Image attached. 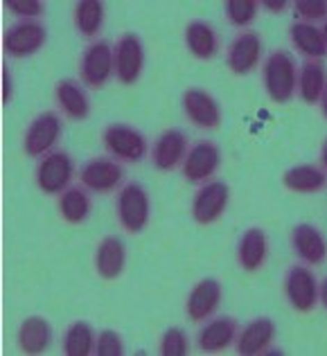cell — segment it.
<instances>
[{
	"label": "cell",
	"mask_w": 327,
	"mask_h": 356,
	"mask_svg": "<svg viewBox=\"0 0 327 356\" xmlns=\"http://www.w3.org/2000/svg\"><path fill=\"white\" fill-rule=\"evenodd\" d=\"M262 81H264V90L271 102L276 104L292 102L298 90V68L292 54L285 50L271 52L262 68Z\"/></svg>",
	"instance_id": "obj_1"
},
{
	"label": "cell",
	"mask_w": 327,
	"mask_h": 356,
	"mask_svg": "<svg viewBox=\"0 0 327 356\" xmlns=\"http://www.w3.org/2000/svg\"><path fill=\"white\" fill-rule=\"evenodd\" d=\"M118 221L129 235H138L149 226V217H152V201H149V192L140 183H127L118 194L115 201Z\"/></svg>",
	"instance_id": "obj_2"
},
{
	"label": "cell",
	"mask_w": 327,
	"mask_h": 356,
	"mask_svg": "<svg viewBox=\"0 0 327 356\" xmlns=\"http://www.w3.org/2000/svg\"><path fill=\"white\" fill-rule=\"evenodd\" d=\"M102 143L111 158L122 163H140L149 152L147 138L129 124H109L102 134Z\"/></svg>",
	"instance_id": "obj_3"
},
{
	"label": "cell",
	"mask_w": 327,
	"mask_h": 356,
	"mask_svg": "<svg viewBox=\"0 0 327 356\" xmlns=\"http://www.w3.org/2000/svg\"><path fill=\"white\" fill-rule=\"evenodd\" d=\"M45 41H48V32L43 23L18 21L3 34V52L12 59H27L39 52Z\"/></svg>",
	"instance_id": "obj_4"
},
{
	"label": "cell",
	"mask_w": 327,
	"mask_h": 356,
	"mask_svg": "<svg viewBox=\"0 0 327 356\" xmlns=\"http://www.w3.org/2000/svg\"><path fill=\"white\" fill-rule=\"evenodd\" d=\"M74 178V163L65 152H52L36 167V185L48 196H61Z\"/></svg>",
	"instance_id": "obj_5"
},
{
	"label": "cell",
	"mask_w": 327,
	"mask_h": 356,
	"mask_svg": "<svg viewBox=\"0 0 327 356\" xmlns=\"http://www.w3.org/2000/svg\"><path fill=\"white\" fill-rule=\"evenodd\" d=\"M115 79L125 86H134L145 68V43L138 34H122L113 45Z\"/></svg>",
	"instance_id": "obj_6"
},
{
	"label": "cell",
	"mask_w": 327,
	"mask_h": 356,
	"mask_svg": "<svg viewBox=\"0 0 327 356\" xmlns=\"http://www.w3.org/2000/svg\"><path fill=\"white\" fill-rule=\"evenodd\" d=\"M115 74L113 48L109 41H93L81 54L79 77L88 88H104Z\"/></svg>",
	"instance_id": "obj_7"
},
{
	"label": "cell",
	"mask_w": 327,
	"mask_h": 356,
	"mask_svg": "<svg viewBox=\"0 0 327 356\" xmlns=\"http://www.w3.org/2000/svg\"><path fill=\"white\" fill-rule=\"evenodd\" d=\"M61 118L54 111H45L39 118L32 120V124L27 127L23 138V152L30 158H41L52 154L54 145L61 140Z\"/></svg>",
	"instance_id": "obj_8"
},
{
	"label": "cell",
	"mask_w": 327,
	"mask_h": 356,
	"mask_svg": "<svg viewBox=\"0 0 327 356\" xmlns=\"http://www.w3.org/2000/svg\"><path fill=\"white\" fill-rule=\"evenodd\" d=\"M321 284L307 266H292L285 275V298L292 309L301 314H310L319 305Z\"/></svg>",
	"instance_id": "obj_9"
},
{
	"label": "cell",
	"mask_w": 327,
	"mask_h": 356,
	"mask_svg": "<svg viewBox=\"0 0 327 356\" xmlns=\"http://www.w3.org/2000/svg\"><path fill=\"white\" fill-rule=\"evenodd\" d=\"M230 190L223 181H208L196 190L192 199V219L199 226H210L219 221L228 208Z\"/></svg>",
	"instance_id": "obj_10"
},
{
	"label": "cell",
	"mask_w": 327,
	"mask_h": 356,
	"mask_svg": "<svg viewBox=\"0 0 327 356\" xmlns=\"http://www.w3.org/2000/svg\"><path fill=\"white\" fill-rule=\"evenodd\" d=\"M221 167V149L212 140H201L190 147L188 156L183 161V178L188 183L203 185L214 178Z\"/></svg>",
	"instance_id": "obj_11"
},
{
	"label": "cell",
	"mask_w": 327,
	"mask_h": 356,
	"mask_svg": "<svg viewBox=\"0 0 327 356\" xmlns=\"http://www.w3.org/2000/svg\"><path fill=\"white\" fill-rule=\"evenodd\" d=\"M125 170L115 158H93L79 170V181L88 192L111 194L122 183Z\"/></svg>",
	"instance_id": "obj_12"
},
{
	"label": "cell",
	"mask_w": 327,
	"mask_h": 356,
	"mask_svg": "<svg viewBox=\"0 0 327 356\" xmlns=\"http://www.w3.org/2000/svg\"><path fill=\"white\" fill-rule=\"evenodd\" d=\"M183 113L194 127L212 131L221 124V108L208 90L203 88H188L181 97Z\"/></svg>",
	"instance_id": "obj_13"
},
{
	"label": "cell",
	"mask_w": 327,
	"mask_h": 356,
	"mask_svg": "<svg viewBox=\"0 0 327 356\" xmlns=\"http://www.w3.org/2000/svg\"><path fill=\"white\" fill-rule=\"evenodd\" d=\"M188 152V136L181 129H167L156 138L152 147V165L158 172H172L183 165Z\"/></svg>",
	"instance_id": "obj_14"
},
{
	"label": "cell",
	"mask_w": 327,
	"mask_h": 356,
	"mask_svg": "<svg viewBox=\"0 0 327 356\" xmlns=\"http://www.w3.org/2000/svg\"><path fill=\"white\" fill-rule=\"evenodd\" d=\"M260 59H262V39L253 30L237 34L226 52L228 68L235 74H239V77L253 72L257 68Z\"/></svg>",
	"instance_id": "obj_15"
},
{
	"label": "cell",
	"mask_w": 327,
	"mask_h": 356,
	"mask_svg": "<svg viewBox=\"0 0 327 356\" xmlns=\"http://www.w3.org/2000/svg\"><path fill=\"white\" fill-rule=\"evenodd\" d=\"M239 327L237 321H232L230 316H219V318H208L199 334H196V348L203 354H219L226 352L232 343L237 341Z\"/></svg>",
	"instance_id": "obj_16"
},
{
	"label": "cell",
	"mask_w": 327,
	"mask_h": 356,
	"mask_svg": "<svg viewBox=\"0 0 327 356\" xmlns=\"http://www.w3.org/2000/svg\"><path fill=\"white\" fill-rule=\"evenodd\" d=\"M221 284L219 280L214 277H205L199 284H194V289L188 296V302H185V314L192 323H205L208 318L217 314V309L221 305Z\"/></svg>",
	"instance_id": "obj_17"
},
{
	"label": "cell",
	"mask_w": 327,
	"mask_h": 356,
	"mask_svg": "<svg viewBox=\"0 0 327 356\" xmlns=\"http://www.w3.org/2000/svg\"><path fill=\"white\" fill-rule=\"evenodd\" d=\"M276 341V323L271 318L262 316L250 321L244 330L237 334V354L239 356H264L266 350Z\"/></svg>",
	"instance_id": "obj_18"
},
{
	"label": "cell",
	"mask_w": 327,
	"mask_h": 356,
	"mask_svg": "<svg viewBox=\"0 0 327 356\" xmlns=\"http://www.w3.org/2000/svg\"><path fill=\"white\" fill-rule=\"evenodd\" d=\"M292 248L310 266H321L327 259V241L323 237V232L316 226H310V223H298L294 228Z\"/></svg>",
	"instance_id": "obj_19"
},
{
	"label": "cell",
	"mask_w": 327,
	"mask_h": 356,
	"mask_svg": "<svg viewBox=\"0 0 327 356\" xmlns=\"http://www.w3.org/2000/svg\"><path fill=\"white\" fill-rule=\"evenodd\" d=\"M127 266V246L125 241L109 235L99 241V246L95 250V268L97 275L102 280H118L122 275V270Z\"/></svg>",
	"instance_id": "obj_20"
},
{
	"label": "cell",
	"mask_w": 327,
	"mask_h": 356,
	"mask_svg": "<svg viewBox=\"0 0 327 356\" xmlns=\"http://www.w3.org/2000/svg\"><path fill=\"white\" fill-rule=\"evenodd\" d=\"M269 239L262 228H248L237 243V261L246 273H257L266 264Z\"/></svg>",
	"instance_id": "obj_21"
},
{
	"label": "cell",
	"mask_w": 327,
	"mask_h": 356,
	"mask_svg": "<svg viewBox=\"0 0 327 356\" xmlns=\"http://www.w3.org/2000/svg\"><path fill=\"white\" fill-rule=\"evenodd\" d=\"M52 345V327L41 316L25 318L18 327V348L23 354H45Z\"/></svg>",
	"instance_id": "obj_22"
},
{
	"label": "cell",
	"mask_w": 327,
	"mask_h": 356,
	"mask_svg": "<svg viewBox=\"0 0 327 356\" xmlns=\"http://www.w3.org/2000/svg\"><path fill=\"white\" fill-rule=\"evenodd\" d=\"M185 45L192 57L210 61L219 52V34L208 21H192L185 27Z\"/></svg>",
	"instance_id": "obj_23"
},
{
	"label": "cell",
	"mask_w": 327,
	"mask_h": 356,
	"mask_svg": "<svg viewBox=\"0 0 327 356\" xmlns=\"http://www.w3.org/2000/svg\"><path fill=\"white\" fill-rule=\"evenodd\" d=\"M54 97H57V104L65 118L81 122L90 115V99L74 79H61L54 88Z\"/></svg>",
	"instance_id": "obj_24"
},
{
	"label": "cell",
	"mask_w": 327,
	"mask_h": 356,
	"mask_svg": "<svg viewBox=\"0 0 327 356\" xmlns=\"http://www.w3.org/2000/svg\"><path fill=\"white\" fill-rule=\"evenodd\" d=\"M327 90V74L321 61L307 59L298 70V95L305 104H319Z\"/></svg>",
	"instance_id": "obj_25"
},
{
	"label": "cell",
	"mask_w": 327,
	"mask_h": 356,
	"mask_svg": "<svg viewBox=\"0 0 327 356\" xmlns=\"http://www.w3.org/2000/svg\"><path fill=\"white\" fill-rule=\"evenodd\" d=\"M292 43L294 48L303 54V57L312 59V61H319L327 54V41L323 36V30H319L316 25L312 23H303V21H296L292 25Z\"/></svg>",
	"instance_id": "obj_26"
},
{
	"label": "cell",
	"mask_w": 327,
	"mask_h": 356,
	"mask_svg": "<svg viewBox=\"0 0 327 356\" xmlns=\"http://www.w3.org/2000/svg\"><path fill=\"white\" fill-rule=\"evenodd\" d=\"M282 183L289 192L314 194V192H321L327 185V172L323 167H316V165H298L285 172Z\"/></svg>",
	"instance_id": "obj_27"
},
{
	"label": "cell",
	"mask_w": 327,
	"mask_h": 356,
	"mask_svg": "<svg viewBox=\"0 0 327 356\" xmlns=\"http://www.w3.org/2000/svg\"><path fill=\"white\" fill-rule=\"evenodd\" d=\"M93 210V201L86 192V187H68L61 196H59V214L63 221L72 223V226H79L88 217Z\"/></svg>",
	"instance_id": "obj_28"
},
{
	"label": "cell",
	"mask_w": 327,
	"mask_h": 356,
	"mask_svg": "<svg viewBox=\"0 0 327 356\" xmlns=\"http://www.w3.org/2000/svg\"><path fill=\"white\" fill-rule=\"evenodd\" d=\"M104 16L106 9L102 0H79L72 9V18H74V27L81 36L86 39H93L97 36L102 25H104Z\"/></svg>",
	"instance_id": "obj_29"
},
{
	"label": "cell",
	"mask_w": 327,
	"mask_h": 356,
	"mask_svg": "<svg viewBox=\"0 0 327 356\" xmlns=\"http://www.w3.org/2000/svg\"><path fill=\"white\" fill-rule=\"evenodd\" d=\"M95 343H97V336L93 332V327L83 321H77L65 330L61 350L65 356H90V354H95Z\"/></svg>",
	"instance_id": "obj_30"
},
{
	"label": "cell",
	"mask_w": 327,
	"mask_h": 356,
	"mask_svg": "<svg viewBox=\"0 0 327 356\" xmlns=\"http://www.w3.org/2000/svg\"><path fill=\"white\" fill-rule=\"evenodd\" d=\"M223 12H226V18L230 25L248 27L257 18L260 3L257 0H228V3L223 5Z\"/></svg>",
	"instance_id": "obj_31"
},
{
	"label": "cell",
	"mask_w": 327,
	"mask_h": 356,
	"mask_svg": "<svg viewBox=\"0 0 327 356\" xmlns=\"http://www.w3.org/2000/svg\"><path fill=\"white\" fill-rule=\"evenodd\" d=\"M163 356H185L190 352V343H188V334L179 327H172L167 330L161 339V348H158Z\"/></svg>",
	"instance_id": "obj_32"
},
{
	"label": "cell",
	"mask_w": 327,
	"mask_h": 356,
	"mask_svg": "<svg viewBox=\"0 0 327 356\" xmlns=\"http://www.w3.org/2000/svg\"><path fill=\"white\" fill-rule=\"evenodd\" d=\"M5 9L21 21H39V16L45 12V3L41 0H5Z\"/></svg>",
	"instance_id": "obj_33"
},
{
	"label": "cell",
	"mask_w": 327,
	"mask_h": 356,
	"mask_svg": "<svg viewBox=\"0 0 327 356\" xmlns=\"http://www.w3.org/2000/svg\"><path fill=\"white\" fill-rule=\"evenodd\" d=\"M294 12L298 21L314 25V21L327 18V3L325 0H298V3H294Z\"/></svg>",
	"instance_id": "obj_34"
},
{
	"label": "cell",
	"mask_w": 327,
	"mask_h": 356,
	"mask_svg": "<svg viewBox=\"0 0 327 356\" xmlns=\"http://www.w3.org/2000/svg\"><path fill=\"white\" fill-rule=\"evenodd\" d=\"M122 354H125V343L118 332L104 330L102 334H97L95 356H122Z\"/></svg>",
	"instance_id": "obj_35"
},
{
	"label": "cell",
	"mask_w": 327,
	"mask_h": 356,
	"mask_svg": "<svg viewBox=\"0 0 327 356\" xmlns=\"http://www.w3.org/2000/svg\"><path fill=\"white\" fill-rule=\"evenodd\" d=\"M12 95H14L12 72H9V68L3 63V106H7L9 102H12Z\"/></svg>",
	"instance_id": "obj_36"
},
{
	"label": "cell",
	"mask_w": 327,
	"mask_h": 356,
	"mask_svg": "<svg viewBox=\"0 0 327 356\" xmlns=\"http://www.w3.org/2000/svg\"><path fill=\"white\" fill-rule=\"evenodd\" d=\"M260 7H264L271 14H278V12H285L289 3H285V0H264V3H260Z\"/></svg>",
	"instance_id": "obj_37"
},
{
	"label": "cell",
	"mask_w": 327,
	"mask_h": 356,
	"mask_svg": "<svg viewBox=\"0 0 327 356\" xmlns=\"http://www.w3.org/2000/svg\"><path fill=\"white\" fill-rule=\"evenodd\" d=\"M319 298H321V305L327 309V277L321 282V291H319Z\"/></svg>",
	"instance_id": "obj_38"
},
{
	"label": "cell",
	"mask_w": 327,
	"mask_h": 356,
	"mask_svg": "<svg viewBox=\"0 0 327 356\" xmlns=\"http://www.w3.org/2000/svg\"><path fill=\"white\" fill-rule=\"evenodd\" d=\"M321 165H323V170L327 172V138H325L323 149H321Z\"/></svg>",
	"instance_id": "obj_39"
},
{
	"label": "cell",
	"mask_w": 327,
	"mask_h": 356,
	"mask_svg": "<svg viewBox=\"0 0 327 356\" xmlns=\"http://www.w3.org/2000/svg\"><path fill=\"white\" fill-rule=\"evenodd\" d=\"M321 108H323V115H325V120H327V90H325V95H323V99H321Z\"/></svg>",
	"instance_id": "obj_40"
},
{
	"label": "cell",
	"mask_w": 327,
	"mask_h": 356,
	"mask_svg": "<svg viewBox=\"0 0 327 356\" xmlns=\"http://www.w3.org/2000/svg\"><path fill=\"white\" fill-rule=\"evenodd\" d=\"M323 36H325V41H327V23L323 25Z\"/></svg>",
	"instance_id": "obj_41"
}]
</instances>
